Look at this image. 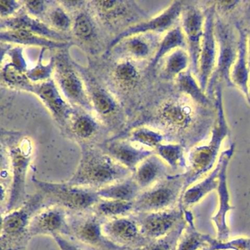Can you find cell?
I'll return each instance as SVG.
<instances>
[{
	"label": "cell",
	"instance_id": "7a4b0ae2",
	"mask_svg": "<svg viewBox=\"0 0 250 250\" xmlns=\"http://www.w3.org/2000/svg\"><path fill=\"white\" fill-rule=\"evenodd\" d=\"M131 172L106 152L87 148L83 150L80 164L67 183L98 190L129 178Z\"/></svg>",
	"mask_w": 250,
	"mask_h": 250
},
{
	"label": "cell",
	"instance_id": "9a60e30c",
	"mask_svg": "<svg viewBox=\"0 0 250 250\" xmlns=\"http://www.w3.org/2000/svg\"><path fill=\"white\" fill-rule=\"evenodd\" d=\"M43 196L36 194L22 206L2 216V237L17 238L28 230L30 220L43 203Z\"/></svg>",
	"mask_w": 250,
	"mask_h": 250
},
{
	"label": "cell",
	"instance_id": "5b68a950",
	"mask_svg": "<svg viewBox=\"0 0 250 250\" xmlns=\"http://www.w3.org/2000/svg\"><path fill=\"white\" fill-rule=\"evenodd\" d=\"M184 173L165 177L140 192L134 201L133 211L138 214L162 211L176 207L184 191Z\"/></svg>",
	"mask_w": 250,
	"mask_h": 250
},
{
	"label": "cell",
	"instance_id": "6da1fadb",
	"mask_svg": "<svg viewBox=\"0 0 250 250\" xmlns=\"http://www.w3.org/2000/svg\"><path fill=\"white\" fill-rule=\"evenodd\" d=\"M213 102L215 120L210 139L208 143L190 149L187 156V171L184 172L185 184L183 192L208 172L213 170L220 156L222 143L229 135V128L224 109L222 84H217L216 87Z\"/></svg>",
	"mask_w": 250,
	"mask_h": 250
},
{
	"label": "cell",
	"instance_id": "bcb514c9",
	"mask_svg": "<svg viewBox=\"0 0 250 250\" xmlns=\"http://www.w3.org/2000/svg\"><path fill=\"white\" fill-rule=\"evenodd\" d=\"M7 53L11 58V62H10L11 64L27 73L28 69H27V62H26L24 55H23L22 47L18 46V47L13 48V49L7 51Z\"/></svg>",
	"mask_w": 250,
	"mask_h": 250
},
{
	"label": "cell",
	"instance_id": "e575fe53",
	"mask_svg": "<svg viewBox=\"0 0 250 250\" xmlns=\"http://www.w3.org/2000/svg\"><path fill=\"white\" fill-rule=\"evenodd\" d=\"M134 202L118 201V200H103L94 206L96 212L100 216L108 218L125 216L133 210Z\"/></svg>",
	"mask_w": 250,
	"mask_h": 250
},
{
	"label": "cell",
	"instance_id": "52a82bcc",
	"mask_svg": "<svg viewBox=\"0 0 250 250\" xmlns=\"http://www.w3.org/2000/svg\"><path fill=\"white\" fill-rule=\"evenodd\" d=\"M33 143L28 137H24L20 143L10 147L12 182L6 206V212L11 211L22 206L26 197V179L29 167L33 157Z\"/></svg>",
	"mask_w": 250,
	"mask_h": 250
},
{
	"label": "cell",
	"instance_id": "7c38bea8",
	"mask_svg": "<svg viewBox=\"0 0 250 250\" xmlns=\"http://www.w3.org/2000/svg\"><path fill=\"white\" fill-rule=\"evenodd\" d=\"M235 149V144L232 143L226 150L221 152L219 158L221 162V169L219 184L216 188L219 196V208L216 214L211 218V220L216 226V238L219 241H228L230 233L227 223V215L228 212L233 210L234 207L230 205V195L228 186V169Z\"/></svg>",
	"mask_w": 250,
	"mask_h": 250
},
{
	"label": "cell",
	"instance_id": "74e56055",
	"mask_svg": "<svg viewBox=\"0 0 250 250\" xmlns=\"http://www.w3.org/2000/svg\"><path fill=\"white\" fill-rule=\"evenodd\" d=\"M72 32L80 41L87 42L96 36V29L91 17L86 12L76 16L72 24Z\"/></svg>",
	"mask_w": 250,
	"mask_h": 250
},
{
	"label": "cell",
	"instance_id": "cb8c5ba5",
	"mask_svg": "<svg viewBox=\"0 0 250 250\" xmlns=\"http://www.w3.org/2000/svg\"><path fill=\"white\" fill-rule=\"evenodd\" d=\"M0 39L4 43L39 46L46 49H66L71 45L70 42H56L24 30H1Z\"/></svg>",
	"mask_w": 250,
	"mask_h": 250
},
{
	"label": "cell",
	"instance_id": "f546056e",
	"mask_svg": "<svg viewBox=\"0 0 250 250\" xmlns=\"http://www.w3.org/2000/svg\"><path fill=\"white\" fill-rule=\"evenodd\" d=\"M187 226L178 241L176 250H201L207 247V234H203L196 229L194 216L191 210L184 211Z\"/></svg>",
	"mask_w": 250,
	"mask_h": 250
},
{
	"label": "cell",
	"instance_id": "2e32d148",
	"mask_svg": "<svg viewBox=\"0 0 250 250\" xmlns=\"http://www.w3.org/2000/svg\"><path fill=\"white\" fill-rule=\"evenodd\" d=\"M71 233L69 222L63 208L53 206L36 213L30 220L27 230L30 237L40 235Z\"/></svg>",
	"mask_w": 250,
	"mask_h": 250
},
{
	"label": "cell",
	"instance_id": "1f68e13d",
	"mask_svg": "<svg viewBox=\"0 0 250 250\" xmlns=\"http://www.w3.org/2000/svg\"><path fill=\"white\" fill-rule=\"evenodd\" d=\"M89 93L93 110L102 117L113 115L117 110V103L112 95L102 87L90 88Z\"/></svg>",
	"mask_w": 250,
	"mask_h": 250
},
{
	"label": "cell",
	"instance_id": "83f0119b",
	"mask_svg": "<svg viewBox=\"0 0 250 250\" xmlns=\"http://www.w3.org/2000/svg\"><path fill=\"white\" fill-rule=\"evenodd\" d=\"M178 49L187 50V41L181 25H177L165 33L158 44L157 49L155 52L154 56L152 58L149 68L150 69L156 68L165 57Z\"/></svg>",
	"mask_w": 250,
	"mask_h": 250
},
{
	"label": "cell",
	"instance_id": "4dcf8cb0",
	"mask_svg": "<svg viewBox=\"0 0 250 250\" xmlns=\"http://www.w3.org/2000/svg\"><path fill=\"white\" fill-rule=\"evenodd\" d=\"M184 146L177 143H162L156 149L157 154L171 170L177 171L179 169H187V159L185 157Z\"/></svg>",
	"mask_w": 250,
	"mask_h": 250
},
{
	"label": "cell",
	"instance_id": "277c9868",
	"mask_svg": "<svg viewBox=\"0 0 250 250\" xmlns=\"http://www.w3.org/2000/svg\"><path fill=\"white\" fill-rule=\"evenodd\" d=\"M214 32L217 43V58L216 67L206 90V94L212 101L218 84H222L224 82L228 87H235L231 81L230 73L238 50V33L236 28L221 18L216 11Z\"/></svg>",
	"mask_w": 250,
	"mask_h": 250
},
{
	"label": "cell",
	"instance_id": "d6a6232c",
	"mask_svg": "<svg viewBox=\"0 0 250 250\" xmlns=\"http://www.w3.org/2000/svg\"><path fill=\"white\" fill-rule=\"evenodd\" d=\"M187 226L185 217L177 226L164 238L150 241L146 245L142 247L141 250H176L178 241Z\"/></svg>",
	"mask_w": 250,
	"mask_h": 250
},
{
	"label": "cell",
	"instance_id": "8fae6325",
	"mask_svg": "<svg viewBox=\"0 0 250 250\" xmlns=\"http://www.w3.org/2000/svg\"><path fill=\"white\" fill-rule=\"evenodd\" d=\"M180 23L185 36L187 51L191 60L190 68L197 77L202 40L204 33V11L197 5L191 3L186 5L184 2Z\"/></svg>",
	"mask_w": 250,
	"mask_h": 250
},
{
	"label": "cell",
	"instance_id": "484cf974",
	"mask_svg": "<svg viewBox=\"0 0 250 250\" xmlns=\"http://www.w3.org/2000/svg\"><path fill=\"white\" fill-rule=\"evenodd\" d=\"M69 226L71 232L84 244L97 246L105 238L102 232V225L95 216L76 219Z\"/></svg>",
	"mask_w": 250,
	"mask_h": 250
},
{
	"label": "cell",
	"instance_id": "8d00e7d4",
	"mask_svg": "<svg viewBox=\"0 0 250 250\" xmlns=\"http://www.w3.org/2000/svg\"><path fill=\"white\" fill-rule=\"evenodd\" d=\"M114 77L121 87L130 88L134 87L138 81V70L132 62L124 61L115 67Z\"/></svg>",
	"mask_w": 250,
	"mask_h": 250
},
{
	"label": "cell",
	"instance_id": "d6986e66",
	"mask_svg": "<svg viewBox=\"0 0 250 250\" xmlns=\"http://www.w3.org/2000/svg\"><path fill=\"white\" fill-rule=\"evenodd\" d=\"M238 33V50L236 61L232 66L230 79L232 84L248 99L250 68L247 52V32L246 27L239 21L235 23Z\"/></svg>",
	"mask_w": 250,
	"mask_h": 250
},
{
	"label": "cell",
	"instance_id": "44dd1931",
	"mask_svg": "<svg viewBox=\"0 0 250 250\" xmlns=\"http://www.w3.org/2000/svg\"><path fill=\"white\" fill-rule=\"evenodd\" d=\"M90 4L101 20L109 24L132 20L131 17L134 14L141 16L144 14L141 8L133 1H92Z\"/></svg>",
	"mask_w": 250,
	"mask_h": 250
},
{
	"label": "cell",
	"instance_id": "e0dca14e",
	"mask_svg": "<svg viewBox=\"0 0 250 250\" xmlns=\"http://www.w3.org/2000/svg\"><path fill=\"white\" fill-rule=\"evenodd\" d=\"M102 232L110 242L119 245L145 246L150 241L142 235L137 219L125 216L112 218L104 223Z\"/></svg>",
	"mask_w": 250,
	"mask_h": 250
},
{
	"label": "cell",
	"instance_id": "8992f818",
	"mask_svg": "<svg viewBox=\"0 0 250 250\" xmlns=\"http://www.w3.org/2000/svg\"><path fill=\"white\" fill-rule=\"evenodd\" d=\"M43 198L56 203L63 208L74 211H83L94 207L101 198L97 190L71 185L68 183H53L33 178Z\"/></svg>",
	"mask_w": 250,
	"mask_h": 250
},
{
	"label": "cell",
	"instance_id": "4316f807",
	"mask_svg": "<svg viewBox=\"0 0 250 250\" xmlns=\"http://www.w3.org/2000/svg\"><path fill=\"white\" fill-rule=\"evenodd\" d=\"M97 191L100 198L103 200L134 202L142 190L133 177L131 176L98 189Z\"/></svg>",
	"mask_w": 250,
	"mask_h": 250
},
{
	"label": "cell",
	"instance_id": "d4e9b609",
	"mask_svg": "<svg viewBox=\"0 0 250 250\" xmlns=\"http://www.w3.org/2000/svg\"><path fill=\"white\" fill-rule=\"evenodd\" d=\"M175 81L178 92L188 96L200 106L208 109L214 108V102L203 91L191 68L180 74Z\"/></svg>",
	"mask_w": 250,
	"mask_h": 250
},
{
	"label": "cell",
	"instance_id": "7dc6e473",
	"mask_svg": "<svg viewBox=\"0 0 250 250\" xmlns=\"http://www.w3.org/2000/svg\"><path fill=\"white\" fill-rule=\"evenodd\" d=\"M52 237L61 250H83L78 246L75 245L74 243L68 241L61 234H57Z\"/></svg>",
	"mask_w": 250,
	"mask_h": 250
},
{
	"label": "cell",
	"instance_id": "ee69618b",
	"mask_svg": "<svg viewBox=\"0 0 250 250\" xmlns=\"http://www.w3.org/2000/svg\"><path fill=\"white\" fill-rule=\"evenodd\" d=\"M24 5V2L15 0L0 1V15L1 20H7L16 16Z\"/></svg>",
	"mask_w": 250,
	"mask_h": 250
},
{
	"label": "cell",
	"instance_id": "b9f144b4",
	"mask_svg": "<svg viewBox=\"0 0 250 250\" xmlns=\"http://www.w3.org/2000/svg\"><path fill=\"white\" fill-rule=\"evenodd\" d=\"M207 247L201 250H250V237H239L228 241H219L207 235Z\"/></svg>",
	"mask_w": 250,
	"mask_h": 250
},
{
	"label": "cell",
	"instance_id": "f907efd6",
	"mask_svg": "<svg viewBox=\"0 0 250 250\" xmlns=\"http://www.w3.org/2000/svg\"><path fill=\"white\" fill-rule=\"evenodd\" d=\"M247 101H248L249 103L250 104V83H249V95H248V99H247Z\"/></svg>",
	"mask_w": 250,
	"mask_h": 250
},
{
	"label": "cell",
	"instance_id": "603a6c76",
	"mask_svg": "<svg viewBox=\"0 0 250 250\" xmlns=\"http://www.w3.org/2000/svg\"><path fill=\"white\" fill-rule=\"evenodd\" d=\"M221 162L218 159L214 169L202 180L198 184L191 186L186 191L181 193L178 206L185 211L188 208L201 201L205 197L213 190L216 189L219 184Z\"/></svg>",
	"mask_w": 250,
	"mask_h": 250
},
{
	"label": "cell",
	"instance_id": "4fadbf2b",
	"mask_svg": "<svg viewBox=\"0 0 250 250\" xmlns=\"http://www.w3.org/2000/svg\"><path fill=\"white\" fill-rule=\"evenodd\" d=\"M184 219V210L178 206L162 211L138 213L136 218L140 232L149 241L166 236Z\"/></svg>",
	"mask_w": 250,
	"mask_h": 250
},
{
	"label": "cell",
	"instance_id": "3957f363",
	"mask_svg": "<svg viewBox=\"0 0 250 250\" xmlns=\"http://www.w3.org/2000/svg\"><path fill=\"white\" fill-rule=\"evenodd\" d=\"M208 108L193 102L188 96L178 92V95L169 99L161 106L159 117L161 121L172 132L181 137L180 144L186 149L192 148L200 140L201 134L194 128L201 127L202 118Z\"/></svg>",
	"mask_w": 250,
	"mask_h": 250
},
{
	"label": "cell",
	"instance_id": "d590c367",
	"mask_svg": "<svg viewBox=\"0 0 250 250\" xmlns=\"http://www.w3.org/2000/svg\"><path fill=\"white\" fill-rule=\"evenodd\" d=\"M165 139V135L162 133L146 127L134 130L130 135V141L153 150L163 143Z\"/></svg>",
	"mask_w": 250,
	"mask_h": 250
},
{
	"label": "cell",
	"instance_id": "681fc988",
	"mask_svg": "<svg viewBox=\"0 0 250 250\" xmlns=\"http://www.w3.org/2000/svg\"><path fill=\"white\" fill-rule=\"evenodd\" d=\"M248 5L246 8V20L247 27H246L247 32V52H248L249 64L250 68V2H247Z\"/></svg>",
	"mask_w": 250,
	"mask_h": 250
},
{
	"label": "cell",
	"instance_id": "9c48e42d",
	"mask_svg": "<svg viewBox=\"0 0 250 250\" xmlns=\"http://www.w3.org/2000/svg\"><path fill=\"white\" fill-rule=\"evenodd\" d=\"M65 57L55 58V80L60 91L71 105L92 112L93 105L88 91L80 76L72 68Z\"/></svg>",
	"mask_w": 250,
	"mask_h": 250
},
{
	"label": "cell",
	"instance_id": "f35d334b",
	"mask_svg": "<svg viewBox=\"0 0 250 250\" xmlns=\"http://www.w3.org/2000/svg\"><path fill=\"white\" fill-rule=\"evenodd\" d=\"M1 74L4 82L11 87L25 90L32 83L27 78L26 72L17 68L11 62H8L2 66Z\"/></svg>",
	"mask_w": 250,
	"mask_h": 250
},
{
	"label": "cell",
	"instance_id": "836d02e7",
	"mask_svg": "<svg viewBox=\"0 0 250 250\" xmlns=\"http://www.w3.org/2000/svg\"><path fill=\"white\" fill-rule=\"evenodd\" d=\"M121 43L124 45L125 53L134 59H146L153 52L152 43L143 35L131 36Z\"/></svg>",
	"mask_w": 250,
	"mask_h": 250
},
{
	"label": "cell",
	"instance_id": "7bdbcfd3",
	"mask_svg": "<svg viewBox=\"0 0 250 250\" xmlns=\"http://www.w3.org/2000/svg\"><path fill=\"white\" fill-rule=\"evenodd\" d=\"M48 20L52 28L59 32L68 31L72 28L73 22L67 11L62 5H56L49 10Z\"/></svg>",
	"mask_w": 250,
	"mask_h": 250
},
{
	"label": "cell",
	"instance_id": "ab89813d",
	"mask_svg": "<svg viewBox=\"0 0 250 250\" xmlns=\"http://www.w3.org/2000/svg\"><path fill=\"white\" fill-rule=\"evenodd\" d=\"M46 49H42L39 55L37 63L32 69L26 73L27 78L33 83H42L50 80L52 74L55 72V58H52L49 63L45 65L43 62V55Z\"/></svg>",
	"mask_w": 250,
	"mask_h": 250
},
{
	"label": "cell",
	"instance_id": "30bf717a",
	"mask_svg": "<svg viewBox=\"0 0 250 250\" xmlns=\"http://www.w3.org/2000/svg\"><path fill=\"white\" fill-rule=\"evenodd\" d=\"M205 8L204 33L202 40L197 79L200 87L206 93L208 83L214 71L217 58V43L214 32L216 8L214 2Z\"/></svg>",
	"mask_w": 250,
	"mask_h": 250
},
{
	"label": "cell",
	"instance_id": "f6af8a7d",
	"mask_svg": "<svg viewBox=\"0 0 250 250\" xmlns=\"http://www.w3.org/2000/svg\"><path fill=\"white\" fill-rule=\"evenodd\" d=\"M50 3L49 1H26L24 2V6L27 10V14L32 17H36L42 20L48 11V4Z\"/></svg>",
	"mask_w": 250,
	"mask_h": 250
},
{
	"label": "cell",
	"instance_id": "ffe728a7",
	"mask_svg": "<svg viewBox=\"0 0 250 250\" xmlns=\"http://www.w3.org/2000/svg\"><path fill=\"white\" fill-rule=\"evenodd\" d=\"M137 146H134L131 141L116 140L108 143L105 146L104 152L118 163L134 172L143 160L155 153V150Z\"/></svg>",
	"mask_w": 250,
	"mask_h": 250
},
{
	"label": "cell",
	"instance_id": "60d3db41",
	"mask_svg": "<svg viewBox=\"0 0 250 250\" xmlns=\"http://www.w3.org/2000/svg\"><path fill=\"white\" fill-rule=\"evenodd\" d=\"M73 132L77 137L87 140L93 137L98 129V124L94 118L87 114L77 115L71 124Z\"/></svg>",
	"mask_w": 250,
	"mask_h": 250
},
{
	"label": "cell",
	"instance_id": "ba28073f",
	"mask_svg": "<svg viewBox=\"0 0 250 250\" xmlns=\"http://www.w3.org/2000/svg\"><path fill=\"white\" fill-rule=\"evenodd\" d=\"M184 5V2L182 1H174L156 17L146 19L144 21L128 26L111 41L108 50H112L121 42L131 36L167 33L171 29L178 25Z\"/></svg>",
	"mask_w": 250,
	"mask_h": 250
},
{
	"label": "cell",
	"instance_id": "f1b7e54d",
	"mask_svg": "<svg viewBox=\"0 0 250 250\" xmlns=\"http://www.w3.org/2000/svg\"><path fill=\"white\" fill-rule=\"evenodd\" d=\"M161 71V77L163 80H174L191 67V60L188 51L178 49L165 57Z\"/></svg>",
	"mask_w": 250,
	"mask_h": 250
},
{
	"label": "cell",
	"instance_id": "c3c4849f",
	"mask_svg": "<svg viewBox=\"0 0 250 250\" xmlns=\"http://www.w3.org/2000/svg\"><path fill=\"white\" fill-rule=\"evenodd\" d=\"M242 3L240 1H229V2H214L216 11L219 13H228L232 11L234 8H236L239 4Z\"/></svg>",
	"mask_w": 250,
	"mask_h": 250
},
{
	"label": "cell",
	"instance_id": "ac0fdd59",
	"mask_svg": "<svg viewBox=\"0 0 250 250\" xmlns=\"http://www.w3.org/2000/svg\"><path fill=\"white\" fill-rule=\"evenodd\" d=\"M1 30H24L56 42H69L68 36L57 31L42 20L28 14H20L7 20H1Z\"/></svg>",
	"mask_w": 250,
	"mask_h": 250
},
{
	"label": "cell",
	"instance_id": "5bb4252c",
	"mask_svg": "<svg viewBox=\"0 0 250 250\" xmlns=\"http://www.w3.org/2000/svg\"><path fill=\"white\" fill-rule=\"evenodd\" d=\"M25 91L36 95L59 124H64L74 115V109L65 100L55 80L32 83Z\"/></svg>",
	"mask_w": 250,
	"mask_h": 250
},
{
	"label": "cell",
	"instance_id": "7402d4cb",
	"mask_svg": "<svg viewBox=\"0 0 250 250\" xmlns=\"http://www.w3.org/2000/svg\"><path fill=\"white\" fill-rule=\"evenodd\" d=\"M171 171L169 166L155 153L146 158L137 166L132 177L143 191L165 177L172 175L169 173Z\"/></svg>",
	"mask_w": 250,
	"mask_h": 250
}]
</instances>
